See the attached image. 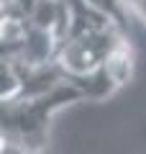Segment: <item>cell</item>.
I'll return each instance as SVG.
<instances>
[{"mask_svg": "<svg viewBox=\"0 0 146 154\" xmlns=\"http://www.w3.org/2000/svg\"><path fill=\"white\" fill-rule=\"evenodd\" d=\"M128 3H131V11L146 23V0H128Z\"/></svg>", "mask_w": 146, "mask_h": 154, "instance_id": "6", "label": "cell"}, {"mask_svg": "<svg viewBox=\"0 0 146 154\" xmlns=\"http://www.w3.org/2000/svg\"><path fill=\"white\" fill-rule=\"evenodd\" d=\"M0 154H36V152H31V149L21 146V144H13V141H3Z\"/></svg>", "mask_w": 146, "mask_h": 154, "instance_id": "5", "label": "cell"}, {"mask_svg": "<svg viewBox=\"0 0 146 154\" xmlns=\"http://www.w3.org/2000/svg\"><path fill=\"white\" fill-rule=\"evenodd\" d=\"M131 77H133V49L128 41H123L100 69H95L82 80H72V82L82 90L85 100H105L115 90L123 88Z\"/></svg>", "mask_w": 146, "mask_h": 154, "instance_id": "3", "label": "cell"}, {"mask_svg": "<svg viewBox=\"0 0 146 154\" xmlns=\"http://www.w3.org/2000/svg\"><path fill=\"white\" fill-rule=\"evenodd\" d=\"M85 100L82 90L72 80H64L54 90L36 98H21L3 103L0 123H3V141H13L31 152H41L49 136V123L62 108Z\"/></svg>", "mask_w": 146, "mask_h": 154, "instance_id": "1", "label": "cell"}, {"mask_svg": "<svg viewBox=\"0 0 146 154\" xmlns=\"http://www.w3.org/2000/svg\"><path fill=\"white\" fill-rule=\"evenodd\" d=\"M123 41H128V36L118 26H108L77 38H67L56 51V64L62 67L67 80H82L95 69H100Z\"/></svg>", "mask_w": 146, "mask_h": 154, "instance_id": "2", "label": "cell"}, {"mask_svg": "<svg viewBox=\"0 0 146 154\" xmlns=\"http://www.w3.org/2000/svg\"><path fill=\"white\" fill-rule=\"evenodd\" d=\"M95 11H100L103 16H108L120 31L128 36L131 31V21H128V11H131V3L128 0H87Z\"/></svg>", "mask_w": 146, "mask_h": 154, "instance_id": "4", "label": "cell"}]
</instances>
